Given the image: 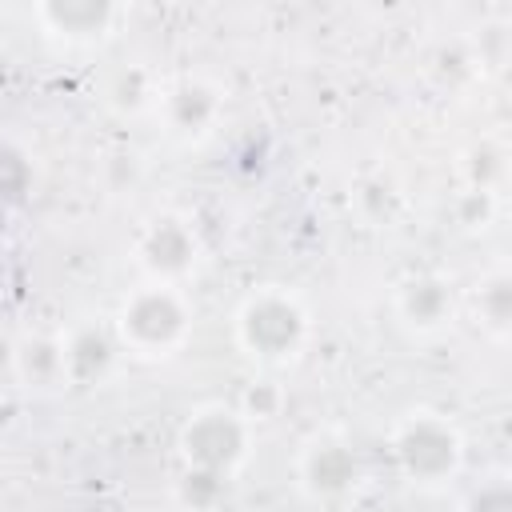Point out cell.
<instances>
[{"label": "cell", "instance_id": "cell-18", "mask_svg": "<svg viewBox=\"0 0 512 512\" xmlns=\"http://www.w3.org/2000/svg\"><path fill=\"white\" fill-rule=\"evenodd\" d=\"M276 408H280V392L268 384V380H260L256 388H248V396H244V408H236L248 424H256V420H272L276 416Z\"/></svg>", "mask_w": 512, "mask_h": 512}, {"label": "cell", "instance_id": "cell-13", "mask_svg": "<svg viewBox=\"0 0 512 512\" xmlns=\"http://www.w3.org/2000/svg\"><path fill=\"white\" fill-rule=\"evenodd\" d=\"M228 496V476L204 472V468H180L176 476V500L184 512H216V504Z\"/></svg>", "mask_w": 512, "mask_h": 512}, {"label": "cell", "instance_id": "cell-1", "mask_svg": "<svg viewBox=\"0 0 512 512\" xmlns=\"http://www.w3.org/2000/svg\"><path fill=\"white\" fill-rule=\"evenodd\" d=\"M392 456H396V468L412 484L440 488V484H448L460 472V464H464V440H460V428L444 412L416 408V412H408L396 424V432H392Z\"/></svg>", "mask_w": 512, "mask_h": 512}, {"label": "cell", "instance_id": "cell-14", "mask_svg": "<svg viewBox=\"0 0 512 512\" xmlns=\"http://www.w3.org/2000/svg\"><path fill=\"white\" fill-rule=\"evenodd\" d=\"M464 172H468L472 192L492 196V188H496V184H500V176H504V152H500V144H496V140H480V144L468 152Z\"/></svg>", "mask_w": 512, "mask_h": 512}, {"label": "cell", "instance_id": "cell-12", "mask_svg": "<svg viewBox=\"0 0 512 512\" xmlns=\"http://www.w3.org/2000/svg\"><path fill=\"white\" fill-rule=\"evenodd\" d=\"M476 308H480V328L492 336V340H504L508 328H512V276L504 268L488 272L480 284H476Z\"/></svg>", "mask_w": 512, "mask_h": 512}, {"label": "cell", "instance_id": "cell-15", "mask_svg": "<svg viewBox=\"0 0 512 512\" xmlns=\"http://www.w3.org/2000/svg\"><path fill=\"white\" fill-rule=\"evenodd\" d=\"M28 180H32V168H28L24 152L0 140V208L20 204L28 192Z\"/></svg>", "mask_w": 512, "mask_h": 512}, {"label": "cell", "instance_id": "cell-3", "mask_svg": "<svg viewBox=\"0 0 512 512\" xmlns=\"http://www.w3.org/2000/svg\"><path fill=\"white\" fill-rule=\"evenodd\" d=\"M236 340L260 364L292 360L308 340V312L284 288L252 292L236 312Z\"/></svg>", "mask_w": 512, "mask_h": 512}, {"label": "cell", "instance_id": "cell-10", "mask_svg": "<svg viewBox=\"0 0 512 512\" xmlns=\"http://www.w3.org/2000/svg\"><path fill=\"white\" fill-rule=\"evenodd\" d=\"M116 16L120 8L104 0H52L36 8V20L64 40H100Z\"/></svg>", "mask_w": 512, "mask_h": 512}, {"label": "cell", "instance_id": "cell-17", "mask_svg": "<svg viewBox=\"0 0 512 512\" xmlns=\"http://www.w3.org/2000/svg\"><path fill=\"white\" fill-rule=\"evenodd\" d=\"M112 104L116 108H128V112H136V108H144L148 100H156L152 96V80H148V72L144 68H124V72H116V80H112Z\"/></svg>", "mask_w": 512, "mask_h": 512}, {"label": "cell", "instance_id": "cell-6", "mask_svg": "<svg viewBox=\"0 0 512 512\" xmlns=\"http://www.w3.org/2000/svg\"><path fill=\"white\" fill-rule=\"evenodd\" d=\"M136 260L152 284H176L196 264V232L180 216H156L136 240Z\"/></svg>", "mask_w": 512, "mask_h": 512}, {"label": "cell", "instance_id": "cell-8", "mask_svg": "<svg viewBox=\"0 0 512 512\" xmlns=\"http://www.w3.org/2000/svg\"><path fill=\"white\" fill-rule=\"evenodd\" d=\"M396 312L404 320L408 332L416 336H436L452 324V312H456V300H452V284L436 272H420V276H408L396 292Z\"/></svg>", "mask_w": 512, "mask_h": 512}, {"label": "cell", "instance_id": "cell-9", "mask_svg": "<svg viewBox=\"0 0 512 512\" xmlns=\"http://www.w3.org/2000/svg\"><path fill=\"white\" fill-rule=\"evenodd\" d=\"M64 340V376L68 384H100L120 352L116 332L100 328V324H80L72 328Z\"/></svg>", "mask_w": 512, "mask_h": 512}, {"label": "cell", "instance_id": "cell-11", "mask_svg": "<svg viewBox=\"0 0 512 512\" xmlns=\"http://www.w3.org/2000/svg\"><path fill=\"white\" fill-rule=\"evenodd\" d=\"M16 376L24 388H60L64 376V340L60 336H24L16 344Z\"/></svg>", "mask_w": 512, "mask_h": 512}, {"label": "cell", "instance_id": "cell-2", "mask_svg": "<svg viewBox=\"0 0 512 512\" xmlns=\"http://www.w3.org/2000/svg\"><path fill=\"white\" fill-rule=\"evenodd\" d=\"M192 324V312L176 284H144L132 296H124L116 312V340L120 348H132L136 356H168L172 348L184 344Z\"/></svg>", "mask_w": 512, "mask_h": 512}, {"label": "cell", "instance_id": "cell-16", "mask_svg": "<svg viewBox=\"0 0 512 512\" xmlns=\"http://www.w3.org/2000/svg\"><path fill=\"white\" fill-rule=\"evenodd\" d=\"M460 512H512V484L508 476H488L480 480L464 500Z\"/></svg>", "mask_w": 512, "mask_h": 512}, {"label": "cell", "instance_id": "cell-4", "mask_svg": "<svg viewBox=\"0 0 512 512\" xmlns=\"http://www.w3.org/2000/svg\"><path fill=\"white\" fill-rule=\"evenodd\" d=\"M248 444H252V424L236 408H224V404L196 408L180 424V436H176V448H180L184 468L220 472L228 480L244 464Z\"/></svg>", "mask_w": 512, "mask_h": 512}, {"label": "cell", "instance_id": "cell-7", "mask_svg": "<svg viewBox=\"0 0 512 512\" xmlns=\"http://www.w3.org/2000/svg\"><path fill=\"white\" fill-rule=\"evenodd\" d=\"M156 108H160V116H164V124H168L172 136H180V140H200V136H208L212 124L220 120L224 100H220V88H212L208 80L188 76V80L172 84L164 96H156Z\"/></svg>", "mask_w": 512, "mask_h": 512}, {"label": "cell", "instance_id": "cell-5", "mask_svg": "<svg viewBox=\"0 0 512 512\" xmlns=\"http://www.w3.org/2000/svg\"><path fill=\"white\" fill-rule=\"evenodd\" d=\"M296 476H300V488L316 500H336V496H348L360 476H364V464H360V452L340 440V436H316L304 444L300 460H296Z\"/></svg>", "mask_w": 512, "mask_h": 512}]
</instances>
